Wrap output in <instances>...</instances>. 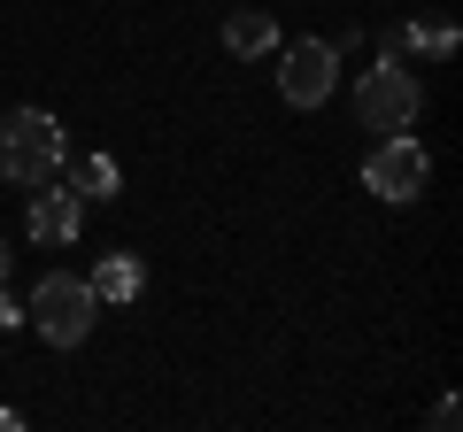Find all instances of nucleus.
<instances>
[{
	"mask_svg": "<svg viewBox=\"0 0 463 432\" xmlns=\"http://www.w3.org/2000/svg\"><path fill=\"white\" fill-rule=\"evenodd\" d=\"M432 54V62H448L456 54V23L448 16H432V23H410V32H386V54Z\"/></svg>",
	"mask_w": 463,
	"mask_h": 432,
	"instance_id": "nucleus-9",
	"label": "nucleus"
},
{
	"mask_svg": "<svg viewBox=\"0 0 463 432\" xmlns=\"http://www.w3.org/2000/svg\"><path fill=\"white\" fill-rule=\"evenodd\" d=\"M224 47L232 54H270L279 47V23H270L263 8H240V16H224Z\"/></svg>",
	"mask_w": 463,
	"mask_h": 432,
	"instance_id": "nucleus-10",
	"label": "nucleus"
},
{
	"mask_svg": "<svg viewBox=\"0 0 463 432\" xmlns=\"http://www.w3.org/2000/svg\"><path fill=\"white\" fill-rule=\"evenodd\" d=\"M24 316L39 324L47 348H85V333H93V316H100V294L85 278H70V270H47V278L32 286V309Z\"/></svg>",
	"mask_w": 463,
	"mask_h": 432,
	"instance_id": "nucleus-2",
	"label": "nucleus"
},
{
	"mask_svg": "<svg viewBox=\"0 0 463 432\" xmlns=\"http://www.w3.org/2000/svg\"><path fill=\"white\" fill-rule=\"evenodd\" d=\"M85 286H93L100 301H139V286H147V263H139V255H100V270H93Z\"/></svg>",
	"mask_w": 463,
	"mask_h": 432,
	"instance_id": "nucleus-7",
	"label": "nucleus"
},
{
	"mask_svg": "<svg viewBox=\"0 0 463 432\" xmlns=\"http://www.w3.org/2000/svg\"><path fill=\"white\" fill-rule=\"evenodd\" d=\"M417 108H425V93H417V78L394 62V54L355 78V117H364L371 132H402V124H417Z\"/></svg>",
	"mask_w": 463,
	"mask_h": 432,
	"instance_id": "nucleus-3",
	"label": "nucleus"
},
{
	"mask_svg": "<svg viewBox=\"0 0 463 432\" xmlns=\"http://www.w3.org/2000/svg\"><path fill=\"white\" fill-rule=\"evenodd\" d=\"M70 193L78 201H116L124 193V170H116L109 155H78V163H70Z\"/></svg>",
	"mask_w": 463,
	"mask_h": 432,
	"instance_id": "nucleus-8",
	"label": "nucleus"
},
{
	"mask_svg": "<svg viewBox=\"0 0 463 432\" xmlns=\"http://www.w3.org/2000/svg\"><path fill=\"white\" fill-rule=\"evenodd\" d=\"M425 178H432V155L417 147L410 132H386L379 147H371V163H364V185L379 201H417V193H425Z\"/></svg>",
	"mask_w": 463,
	"mask_h": 432,
	"instance_id": "nucleus-5",
	"label": "nucleus"
},
{
	"mask_svg": "<svg viewBox=\"0 0 463 432\" xmlns=\"http://www.w3.org/2000/svg\"><path fill=\"white\" fill-rule=\"evenodd\" d=\"M0 286H8V248H0Z\"/></svg>",
	"mask_w": 463,
	"mask_h": 432,
	"instance_id": "nucleus-12",
	"label": "nucleus"
},
{
	"mask_svg": "<svg viewBox=\"0 0 463 432\" xmlns=\"http://www.w3.org/2000/svg\"><path fill=\"white\" fill-rule=\"evenodd\" d=\"M456 417H463V409H456V394H440V401H432V417H425V425H432V432H456Z\"/></svg>",
	"mask_w": 463,
	"mask_h": 432,
	"instance_id": "nucleus-11",
	"label": "nucleus"
},
{
	"mask_svg": "<svg viewBox=\"0 0 463 432\" xmlns=\"http://www.w3.org/2000/svg\"><path fill=\"white\" fill-rule=\"evenodd\" d=\"M78 216H85V201L70 193V185H32V216H24V224H32V239L39 248H70V239H78Z\"/></svg>",
	"mask_w": 463,
	"mask_h": 432,
	"instance_id": "nucleus-6",
	"label": "nucleus"
},
{
	"mask_svg": "<svg viewBox=\"0 0 463 432\" xmlns=\"http://www.w3.org/2000/svg\"><path fill=\"white\" fill-rule=\"evenodd\" d=\"M70 163V139H62V124L47 117V108H8L0 117V178L8 185H47L54 170Z\"/></svg>",
	"mask_w": 463,
	"mask_h": 432,
	"instance_id": "nucleus-1",
	"label": "nucleus"
},
{
	"mask_svg": "<svg viewBox=\"0 0 463 432\" xmlns=\"http://www.w3.org/2000/svg\"><path fill=\"white\" fill-rule=\"evenodd\" d=\"M332 85H340V47H332V39H294V47L279 54V93L294 100V108H325Z\"/></svg>",
	"mask_w": 463,
	"mask_h": 432,
	"instance_id": "nucleus-4",
	"label": "nucleus"
}]
</instances>
